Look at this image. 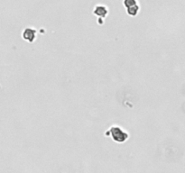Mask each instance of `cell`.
Segmentation results:
<instances>
[{"label":"cell","mask_w":185,"mask_h":173,"mask_svg":"<svg viewBox=\"0 0 185 173\" xmlns=\"http://www.w3.org/2000/svg\"><path fill=\"white\" fill-rule=\"evenodd\" d=\"M123 5L127 9V8L133 7L138 4H137V0H123Z\"/></svg>","instance_id":"cell-5"},{"label":"cell","mask_w":185,"mask_h":173,"mask_svg":"<svg viewBox=\"0 0 185 173\" xmlns=\"http://www.w3.org/2000/svg\"><path fill=\"white\" fill-rule=\"evenodd\" d=\"M139 10H140V7H139V6L138 5H136V6H135V7H130V8H127V15H130V16H135L137 14H138V12H139Z\"/></svg>","instance_id":"cell-4"},{"label":"cell","mask_w":185,"mask_h":173,"mask_svg":"<svg viewBox=\"0 0 185 173\" xmlns=\"http://www.w3.org/2000/svg\"><path fill=\"white\" fill-rule=\"evenodd\" d=\"M22 37L25 41L33 43L36 39V30L32 27H26L22 33Z\"/></svg>","instance_id":"cell-2"},{"label":"cell","mask_w":185,"mask_h":173,"mask_svg":"<svg viewBox=\"0 0 185 173\" xmlns=\"http://www.w3.org/2000/svg\"><path fill=\"white\" fill-rule=\"evenodd\" d=\"M98 21H99V25H103V24H104V23H103V18H99V17Z\"/></svg>","instance_id":"cell-6"},{"label":"cell","mask_w":185,"mask_h":173,"mask_svg":"<svg viewBox=\"0 0 185 173\" xmlns=\"http://www.w3.org/2000/svg\"><path fill=\"white\" fill-rule=\"evenodd\" d=\"M106 134L110 135L111 138L113 139V141H115L116 142H118V143H124L129 138V134L125 131V130H123L121 127H119L118 125L111 126L108 129V131L106 133Z\"/></svg>","instance_id":"cell-1"},{"label":"cell","mask_w":185,"mask_h":173,"mask_svg":"<svg viewBox=\"0 0 185 173\" xmlns=\"http://www.w3.org/2000/svg\"><path fill=\"white\" fill-rule=\"evenodd\" d=\"M93 14L95 15L99 16V18H105L108 14V10H107V7H105L103 5H98L94 7Z\"/></svg>","instance_id":"cell-3"}]
</instances>
